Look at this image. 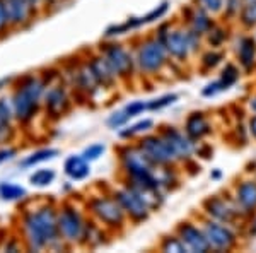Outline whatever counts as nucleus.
<instances>
[{
    "label": "nucleus",
    "mask_w": 256,
    "mask_h": 253,
    "mask_svg": "<svg viewBox=\"0 0 256 253\" xmlns=\"http://www.w3.org/2000/svg\"><path fill=\"white\" fill-rule=\"evenodd\" d=\"M168 50L164 47L162 40H148L138 48L137 53V65L144 72H158L166 64Z\"/></svg>",
    "instance_id": "39448f33"
},
{
    "label": "nucleus",
    "mask_w": 256,
    "mask_h": 253,
    "mask_svg": "<svg viewBox=\"0 0 256 253\" xmlns=\"http://www.w3.org/2000/svg\"><path fill=\"white\" fill-rule=\"evenodd\" d=\"M76 82H77V88H79L82 93L88 94V96H92L98 89H101V86H99V82H98L96 76H94L92 69H90L89 62L86 65H82L80 69H77Z\"/></svg>",
    "instance_id": "6ab92c4d"
},
{
    "label": "nucleus",
    "mask_w": 256,
    "mask_h": 253,
    "mask_svg": "<svg viewBox=\"0 0 256 253\" xmlns=\"http://www.w3.org/2000/svg\"><path fill=\"white\" fill-rule=\"evenodd\" d=\"M180 238L184 243L186 250L190 251H198V253H205L210 250V243L205 236L204 231H200L198 227H195L193 224H181L180 226Z\"/></svg>",
    "instance_id": "ddd939ff"
},
{
    "label": "nucleus",
    "mask_w": 256,
    "mask_h": 253,
    "mask_svg": "<svg viewBox=\"0 0 256 253\" xmlns=\"http://www.w3.org/2000/svg\"><path fill=\"white\" fill-rule=\"evenodd\" d=\"M14 110H12L10 99L0 96V146L9 144L14 139L16 128H14Z\"/></svg>",
    "instance_id": "4468645a"
},
{
    "label": "nucleus",
    "mask_w": 256,
    "mask_h": 253,
    "mask_svg": "<svg viewBox=\"0 0 256 253\" xmlns=\"http://www.w3.org/2000/svg\"><path fill=\"white\" fill-rule=\"evenodd\" d=\"M204 233L207 236L210 248H216V250H230L236 243L232 231L218 222H207L204 227Z\"/></svg>",
    "instance_id": "f8f14e48"
},
{
    "label": "nucleus",
    "mask_w": 256,
    "mask_h": 253,
    "mask_svg": "<svg viewBox=\"0 0 256 253\" xmlns=\"http://www.w3.org/2000/svg\"><path fill=\"white\" fill-rule=\"evenodd\" d=\"M9 30H12L10 24H9V18H7V12H6V7H4V2L0 0V38H4Z\"/></svg>",
    "instance_id": "f704fd0d"
},
{
    "label": "nucleus",
    "mask_w": 256,
    "mask_h": 253,
    "mask_svg": "<svg viewBox=\"0 0 256 253\" xmlns=\"http://www.w3.org/2000/svg\"><path fill=\"white\" fill-rule=\"evenodd\" d=\"M178 99V94H166V96H160L158 99H152L147 103V110H160V108H166L172 105Z\"/></svg>",
    "instance_id": "c85d7f7f"
},
{
    "label": "nucleus",
    "mask_w": 256,
    "mask_h": 253,
    "mask_svg": "<svg viewBox=\"0 0 256 253\" xmlns=\"http://www.w3.org/2000/svg\"><path fill=\"white\" fill-rule=\"evenodd\" d=\"M60 238L67 243H79L86 229V221L76 207L64 205L58 210Z\"/></svg>",
    "instance_id": "20e7f679"
},
{
    "label": "nucleus",
    "mask_w": 256,
    "mask_h": 253,
    "mask_svg": "<svg viewBox=\"0 0 256 253\" xmlns=\"http://www.w3.org/2000/svg\"><path fill=\"white\" fill-rule=\"evenodd\" d=\"M227 9H229L230 14L239 11V0H229V2H227Z\"/></svg>",
    "instance_id": "79ce46f5"
},
{
    "label": "nucleus",
    "mask_w": 256,
    "mask_h": 253,
    "mask_svg": "<svg viewBox=\"0 0 256 253\" xmlns=\"http://www.w3.org/2000/svg\"><path fill=\"white\" fill-rule=\"evenodd\" d=\"M43 105L50 117L60 118L62 115H65L68 111L70 98H68L67 91L62 88V86H52L50 89L44 91Z\"/></svg>",
    "instance_id": "9b49d317"
},
{
    "label": "nucleus",
    "mask_w": 256,
    "mask_h": 253,
    "mask_svg": "<svg viewBox=\"0 0 256 253\" xmlns=\"http://www.w3.org/2000/svg\"><path fill=\"white\" fill-rule=\"evenodd\" d=\"M64 171L70 180L80 181L86 180L90 175V166L89 161L84 156H68L64 163Z\"/></svg>",
    "instance_id": "f3484780"
},
{
    "label": "nucleus",
    "mask_w": 256,
    "mask_h": 253,
    "mask_svg": "<svg viewBox=\"0 0 256 253\" xmlns=\"http://www.w3.org/2000/svg\"><path fill=\"white\" fill-rule=\"evenodd\" d=\"M162 250L181 253V251H186V246H184V243L181 241V238H166L162 241Z\"/></svg>",
    "instance_id": "2f4dec72"
},
{
    "label": "nucleus",
    "mask_w": 256,
    "mask_h": 253,
    "mask_svg": "<svg viewBox=\"0 0 256 253\" xmlns=\"http://www.w3.org/2000/svg\"><path fill=\"white\" fill-rule=\"evenodd\" d=\"M208 33H210V43H212L214 47H218V45H220L226 38V33L220 31V30H214V31L210 30Z\"/></svg>",
    "instance_id": "a19ab883"
},
{
    "label": "nucleus",
    "mask_w": 256,
    "mask_h": 253,
    "mask_svg": "<svg viewBox=\"0 0 256 253\" xmlns=\"http://www.w3.org/2000/svg\"><path fill=\"white\" fill-rule=\"evenodd\" d=\"M22 239L28 250L41 251L62 241L58 229V212L55 207L43 205L24 214Z\"/></svg>",
    "instance_id": "f257e3e1"
},
{
    "label": "nucleus",
    "mask_w": 256,
    "mask_h": 253,
    "mask_svg": "<svg viewBox=\"0 0 256 253\" xmlns=\"http://www.w3.org/2000/svg\"><path fill=\"white\" fill-rule=\"evenodd\" d=\"M224 89H226V86L222 84V81H217V82H214V84H208L207 88L202 91V94H204V96H216L217 93H220V91H224Z\"/></svg>",
    "instance_id": "4c0bfd02"
},
{
    "label": "nucleus",
    "mask_w": 256,
    "mask_h": 253,
    "mask_svg": "<svg viewBox=\"0 0 256 253\" xmlns=\"http://www.w3.org/2000/svg\"><path fill=\"white\" fill-rule=\"evenodd\" d=\"M125 108L128 110V113H130L132 117H137V115H140L142 111L147 110V103H144V101H134V103H130V105H126Z\"/></svg>",
    "instance_id": "e433bc0d"
},
{
    "label": "nucleus",
    "mask_w": 256,
    "mask_h": 253,
    "mask_svg": "<svg viewBox=\"0 0 256 253\" xmlns=\"http://www.w3.org/2000/svg\"><path fill=\"white\" fill-rule=\"evenodd\" d=\"M205 209H207V212L212 215L214 219H217V221H220V222H230L236 217V209H234L229 202L222 200V198H217V197L208 198V200L205 202Z\"/></svg>",
    "instance_id": "a211bd4d"
},
{
    "label": "nucleus",
    "mask_w": 256,
    "mask_h": 253,
    "mask_svg": "<svg viewBox=\"0 0 256 253\" xmlns=\"http://www.w3.org/2000/svg\"><path fill=\"white\" fill-rule=\"evenodd\" d=\"M16 154H18V149L16 147H0V164L10 161Z\"/></svg>",
    "instance_id": "58836bf2"
},
{
    "label": "nucleus",
    "mask_w": 256,
    "mask_h": 253,
    "mask_svg": "<svg viewBox=\"0 0 256 253\" xmlns=\"http://www.w3.org/2000/svg\"><path fill=\"white\" fill-rule=\"evenodd\" d=\"M114 198L118 200V204L122 205V209L125 210L126 215H130L134 221H144V219L148 217V205L140 198V195L132 190L130 186L126 188H122L118 192H114Z\"/></svg>",
    "instance_id": "1a4fd4ad"
},
{
    "label": "nucleus",
    "mask_w": 256,
    "mask_h": 253,
    "mask_svg": "<svg viewBox=\"0 0 256 253\" xmlns=\"http://www.w3.org/2000/svg\"><path fill=\"white\" fill-rule=\"evenodd\" d=\"M238 55H239V62L242 64L244 69H251L254 64L256 59V43L253 38H242L241 43H239V50H238Z\"/></svg>",
    "instance_id": "4be33fe9"
},
{
    "label": "nucleus",
    "mask_w": 256,
    "mask_h": 253,
    "mask_svg": "<svg viewBox=\"0 0 256 253\" xmlns=\"http://www.w3.org/2000/svg\"><path fill=\"white\" fill-rule=\"evenodd\" d=\"M168 7H169V2H162L160 6H158L156 9H152L150 12H148L147 16L140 18V23H142V26H144V24H147V23H152V21H156V19H159V18H162V16L168 12Z\"/></svg>",
    "instance_id": "c756f323"
},
{
    "label": "nucleus",
    "mask_w": 256,
    "mask_h": 253,
    "mask_svg": "<svg viewBox=\"0 0 256 253\" xmlns=\"http://www.w3.org/2000/svg\"><path fill=\"white\" fill-rule=\"evenodd\" d=\"M253 2H256V0H244V4H253Z\"/></svg>",
    "instance_id": "49530a36"
},
{
    "label": "nucleus",
    "mask_w": 256,
    "mask_h": 253,
    "mask_svg": "<svg viewBox=\"0 0 256 253\" xmlns=\"http://www.w3.org/2000/svg\"><path fill=\"white\" fill-rule=\"evenodd\" d=\"M202 6V9H205L207 12H218L222 9V4L224 0H198Z\"/></svg>",
    "instance_id": "c9c22d12"
},
{
    "label": "nucleus",
    "mask_w": 256,
    "mask_h": 253,
    "mask_svg": "<svg viewBox=\"0 0 256 253\" xmlns=\"http://www.w3.org/2000/svg\"><path fill=\"white\" fill-rule=\"evenodd\" d=\"M238 204L246 210L256 209V183L254 181H242L236 190Z\"/></svg>",
    "instance_id": "aec40b11"
},
{
    "label": "nucleus",
    "mask_w": 256,
    "mask_h": 253,
    "mask_svg": "<svg viewBox=\"0 0 256 253\" xmlns=\"http://www.w3.org/2000/svg\"><path fill=\"white\" fill-rule=\"evenodd\" d=\"M104 146L102 144H92V146H89V147H86L84 149V152H82V156L86 157V159L89 161H96V159H99V157L102 156V152H104Z\"/></svg>",
    "instance_id": "473e14b6"
},
{
    "label": "nucleus",
    "mask_w": 256,
    "mask_h": 253,
    "mask_svg": "<svg viewBox=\"0 0 256 253\" xmlns=\"http://www.w3.org/2000/svg\"><path fill=\"white\" fill-rule=\"evenodd\" d=\"M210 132V125L207 118L202 113H193L190 115L186 120V134L190 139H202Z\"/></svg>",
    "instance_id": "412c9836"
},
{
    "label": "nucleus",
    "mask_w": 256,
    "mask_h": 253,
    "mask_svg": "<svg viewBox=\"0 0 256 253\" xmlns=\"http://www.w3.org/2000/svg\"><path fill=\"white\" fill-rule=\"evenodd\" d=\"M101 55L104 57L106 62L110 64V67L113 69V72L116 74V77L120 79L130 77L132 72H134L135 64H137V62L134 60V57L130 55V52L118 43L102 45Z\"/></svg>",
    "instance_id": "423d86ee"
},
{
    "label": "nucleus",
    "mask_w": 256,
    "mask_h": 253,
    "mask_svg": "<svg viewBox=\"0 0 256 253\" xmlns=\"http://www.w3.org/2000/svg\"><path fill=\"white\" fill-rule=\"evenodd\" d=\"M56 173L53 171L52 168H41V169H36L34 173L30 175V183L32 186H38V188H43V186H48L53 183L55 180Z\"/></svg>",
    "instance_id": "393cba45"
},
{
    "label": "nucleus",
    "mask_w": 256,
    "mask_h": 253,
    "mask_svg": "<svg viewBox=\"0 0 256 253\" xmlns=\"http://www.w3.org/2000/svg\"><path fill=\"white\" fill-rule=\"evenodd\" d=\"M46 2H48V0H30V4H31L32 7H34L36 11H38L40 7L43 6V4H46Z\"/></svg>",
    "instance_id": "37998d69"
},
{
    "label": "nucleus",
    "mask_w": 256,
    "mask_h": 253,
    "mask_svg": "<svg viewBox=\"0 0 256 253\" xmlns=\"http://www.w3.org/2000/svg\"><path fill=\"white\" fill-rule=\"evenodd\" d=\"M89 65L92 69L94 76H96L98 82L101 88L104 89H110L113 88V84L116 82V74L113 72V69L110 67V64L106 62V59L102 55H96L89 60Z\"/></svg>",
    "instance_id": "dca6fc26"
},
{
    "label": "nucleus",
    "mask_w": 256,
    "mask_h": 253,
    "mask_svg": "<svg viewBox=\"0 0 256 253\" xmlns=\"http://www.w3.org/2000/svg\"><path fill=\"white\" fill-rule=\"evenodd\" d=\"M250 106H251V110H253V111H256V96H254L253 99H251Z\"/></svg>",
    "instance_id": "a18cd8bd"
},
{
    "label": "nucleus",
    "mask_w": 256,
    "mask_h": 253,
    "mask_svg": "<svg viewBox=\"0 0 256 253\" xmlns=\"http://www.w3.org/2000/svg\"><path fill=\"white\" fill-rule=\"evenodd\" d=\"M192 30L198 33V35H204V33H208L210 28H212V21L208 19V16L205 14L204 11H198L195 16L192 18Z\"/></svg>",
    "instance_id": "a878e982"
},
{
    "label": "nucleus",
    "mask_w": 256,
    "mask_h": 253,
    "mask_svg": "<svg viewBox=\"0 0 256 253\" xmlns=\"http://www.w3.org/2000/svg\"><path fill=\"white\" fill-rule=\"evenodd\" d=\"M164 139L169 142V146L172 147V151L176 152L178 159H184V157H190L193 152V142L190 137L184 134H181L176 128H166L162 134Z\"/></svg>",
    "instance_id": "2eb2a0df"
},
{
    "label": "nucleus",
    "mask_w": 256,
    "mask_h": 253,
    "mask_svg": "<svg viewBox=\"0 0 256 253\" xmlns=\"http://www.w3.org/2000/svg\"><path fill=\"white\" fill-rule=\"evenodd\" d=\"M152 125H154V122H152V120H142V122L135 123V125H132L130 128H126V130H122V132H120V135H122L123 139H126V137H134L135 134L147 132L148 128H152Z\"/></svg>",
    "instance_id": "cd10ccee"
},
{
    "label": "nucleus",
    "mask_w": 256,
    "mask_h": 253,
    "mask_svg": "<svg viewBox=\"0 0 256 253\" xmlns=\"http://www.w3.org/2000/svg\"><path fill=\"white\" fill-rule=\"evenodd\" d=\"M6 7L7 18L12 30L26 28L31 24L32 18L36 14V9L30 4V0H2Z\"/></svg>",
    "instance_id": "9d476101"
},
{
    "label": "nucleus",
    "mask_w": 256,
    "mask_h": 253,
    "mask_svg": "<svg viewBox=\"0 0 256 253\" xmlns=\"http://www.w3.org/2000/svg\"><path fill=\"white\" fill-rule=\"evenodd\" d=\"M250 130H251V134H253V137L256 139V117H253L250 120Z\"/></svg>",
    "instance_id": "c03bdc74"
},
{
    "label": "nucleus",
    "mask_w": 256,
    "mask_h": 253,
    "mask_svg": "<svg viewBox=\"0 0 256 253\" xmlns=\"http://www.w3.org/2000/svg\"><path fill=\"white\" fill-rule=\"evenodd\" d=\"M89 210L94 217L106 227H120L125 221V210L118 204L116 198L111 197H94L89 202Z\"/></svg>",
    "instance_id": "7ed1b4c3"
},
{
    "label": "nucleus",
    "mask_w": 256,
    "mask_h": 253,
    "mask_svg": "<svg viewBox=\"0 0 256 253\" xmlns=\"http://www.w3.org/2000/svg\"><path fill=\"white\" fill-rule=\"evenodd\" d=\"M239 79V72H238V69L234 67V65H227V67L224 69V72H222V77H220V81H222V84L226 86V89L229 88V86H232V84H236V81Z\"/></svg>",
    "instance_id": "7c9ffc66"
},
{
    "label": "nucleus",
    "mask_w": 256,
    "mask_h": 253,
    "mask_svg": "<svg viewBox=\"0 0 256 253\" xmlns=\"http://www.w3.org/2000/svg\"><path fill=\"white\" fill-rule=\"evenodd\" d=\"M130 118H134L130 113H128V110L126 108H122V110H118V111H114V113H111L110 115V118H108V127L110 128H118V127H123L125 123L128 122Z\"/></svg>",
    "instance_id": "bb28decb"
},
{
    "label": "nucleus",
    "mask_w": 256,
    "mask_h": 253,
    "mask_svg": "<svg viewBox=\"0 0 256 253\" xmlns=\"http://www.w3.org/2000/svg\"><path fill=\"white\" fill-rule=\"evenodd\" d=\"M222 60V55L220 53H207V55L204 57V65L205 67H216L218 62Z\"/></svg>",
    "instance_id": "ea45409f"
},
{
    "label": "nucleus",
    "mask_w": 256,
    "mask_h": 253,
    "mask_svg": "<svg viewBox=\"0 0 256 253\" xmlns=\"http://www.w3.org/2000/svg\"><path fill=\"white\" fill-rule=\"evenodd\" d=\"M44 91H46V82L38 76L28 74V76L19 79L10 96L16 122L24 125V123H30L38 115L44 98Z\"/></svg>",
    "instance_id": "f03ea898"
},
{
    "label": "nucleus",
    "mask_w": 256,
    "mask_h": 253,
    "mask_svg": "<svg viewBox=\"0 0 256 253\" xmlns=\"http://www.w3.org/2000/svg\"><path fill=\"white\" fill-rule=\"evenodd\" d=\"M26 197V188L16 185L12 181H2L0 183V198L6 202H18Z\"/></svg>",
    "instance_id": "b1692460"
},
{
    "label": "nucleus",
    "mask_w": 256,
    "mask_h": 253,
    "mask_svg": "<svg viewBox=\"0 0 256 253\" xmlns=\"http://www.w3.org/2000/svg\"><path fill=\"white\" fill-rule=\"evenodd\" d=\"M242 23L248 24V26H253V24H256V2L253 4H246L244 9H242Z\"/></svg>",
    "instance_id": "72a5a7b5"
},
{
    "label": "nucleus",
    "mask_w": 256,
    "mask_h": 253,
    "mask_svg": "<svg viewBox=\"0 0 256 253\" xmlns=\"http://www.w3.org/2000/svg\"><path fill=\"white\" fill-rule=\"evenodd\" d=\"M164 47H166L168 53H171L176 59H184L188 57V53L192 50L196 48L198 45V33L193 30L190 31H181V30H172L168 31L160 36Z\"/></svg>",
    "instance_id": "0eeeda50"
},
{
    "label": "nucleus",
    "mask_w": 256,
    "mask_h": 253,
    "mask_svg": "<svg viewBox=\"0 0 256 253\" xmlns=\"http://www.w3.org/2000/svg\"><path fill=\"white\" fill-rule=\"evenodd\" d=\"M60 154L58 149H38V151H34L32 154L26 156L22 161H20V166L22 168H32V166L40 164V163H44V161L48 159H53V157H56Z\"/></svg>",
    "instance_id": "5701e85b"
},
{
    "label": "nucleus",
    "mask_w": 256,
    "mask_h": 253,
    "mask_svg": "<svg viewBox=\"0 0 256 253\" xmlns=\"http://www.w3.org/2000/svg\"><path fill=\"white\" fill-rule=\"evenodd\" d=\"M138 147L142 149L144 154H146L156 166L158 164L166 166V164L174 163L178 159L176 152L172 151V147L169 146V142L164 137H156V135L146 137V139L140 140Z\"/></svg>",
    "instance_id": "6e6552de"
}]
</instances>
